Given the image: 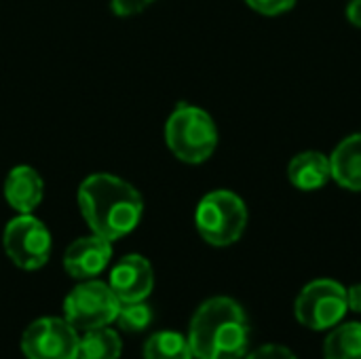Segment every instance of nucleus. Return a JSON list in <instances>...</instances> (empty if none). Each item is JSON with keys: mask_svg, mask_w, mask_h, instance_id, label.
Wrapping results in <instances>:
<instances>
[{"mask_svg": "<svg viewBox=\"0 0 361 359\" xmlns=\"http://www.w3.org/2000/svg\"><path fill=\"white\" fill-rule=\"evenodd\" d=\"M347 19L355 28H361V0H351L347 4Z\"/></svg>", "mask_w": 361, "mask_h": 359, "instance_id": "nucleus-22", "label": "nucleus"}, {"mask_svg": "<svg viewBox=\"0 0 361 359\" xmlns=\"http://www.w3.org/2000/svg\"><path fill=\"white\" fill-rule=\"evenodd\" d=\"M347 307L353 313H361V284H353L347 288Z\"/></svg>", "mask_w": 361, "mask_h": 359, "instance_id": "nucleus-21", "label": "nucleus"}, {"mask_svg": "<svg viewBox=\"0 0 361 359\" xmlns=\"http://www.w3.org/2000/svg\"><path fill=\"white\" fill-rule=\"evenodd\" d=\"M4 199L17 214H32L44 197V182L32 165H15L4 178Z\"/></svg>", "mask_w": 361, "mask_h": 359, "instance_id": "nucleus-11", "label": "nucleus"}, {"mask_svg": "<svg viewBox=\"0 0 361 359\" xmlns=\"http://www.w3.org/2000/svg\"><path fill=\"white\" fill-rule=\"evenodd\" d=\"M332 180L351 193H361V133L347 135L330 154Z\"/></svg>", "mask_w": 361, "mask_h": 359, "instance_id": "nucleus-13", "label": "nucleus"}, {"mask_svg": "<svg viewBox=\"0 0 361 359\" xmlns=\"http://www.w3.org/2000/svg\"><path fill=\"white\" fill-rule=\"evenodd\" d=\"M116 324L123 332L135 334V332H144L150 324H152V309L146 305V300L140 303H125L118 309L116 315Z\"/></svg>", "mask_w": 361, "mask_h": 359, "instance_id": "nucleus-17", "label": "nucleus"}, {"mask_svg": "<svg viewBox=\"0 0 361 359\" xmlns=\"http://www.w3.org/2000/svg\"><path fill=\"white\" fill-rule=\"evenodd\" d=\"M347 288L336 279L309 281L294 303L296 322L313 332L332 330L347 315Z\"/></svg>", "mask_w": 361, "mask_h": 359, "instance_id": "nucleus-5", "label": "nucleus"}, {"mask_svg": "<svg viewBox=\"0 0 361 359\" xmlns=\"http://www.w3.org/2000/svg\"><path fill=\"white\" fill-rule=\"evenodd\" d=\"M290 184L298 190L311 193L324 188L332 180L330 157L319 150H305L298 152L288 165Z\"/></svg>", "mask_w": 361, "mask_h": 359, "instance_id": "nucleus-12", "label": "nucleus"}, {"mask_svg": "<svg viewBox=\"0 0 361 359\" xmlns=\"http://www.w3.org/2000/svg\"><path fill=\"white\" fill-rule=\"evenodd\" d=\"M121 351V336L108 326L87 330V334L78 341V359H118Z\"/></svg>", "mask_w": 361, "mask_h": 359, "instance_id": "nucleus-15", "label": "nucleus"}, {"mask_svg": "<svg viewBox=\"0 0 361 359\" xmlns=\"http://www.w3.org/2000/svg\"><path fill=\"white\" fill-rule=\"evenodd\" d=\"M192 349L188 343V336L173 332V330H161L152 334L144 345V359H192Z\"/></svg>", "mask_w": 361, "mask_h": 359, "instance_id": "nucleus-16", "label": "nucleus"}, {"mask_svg": "<svg viewBox=\"0 0 361 359\" xmlns=\"http://www.w3.org/2000/svg\"><path fill=\"white\" fill-rule=\"evenodd\" d=\"M165 144L182 163L199 165L216 152L218 127L203 108L180 104L165 123Z\"/></svg>", "mask_w": 361, "mask_h": 359, "instance_id": "nucleus-3", "label": "nucleus"}, {"mask_svg": "<svg viewBox=\"0 0 361 359\" xmlns=\"http://www.w3.org/2000/svg\"><path fill=\"white\" fill-rule=\"evenodd\" d=\"M247 205L233 190L207 193L195 212V226L201 239L214 248H228L237 243L247 229Z\"/></svg>", "mask_w": 361, "mask_h": 359, "instance_id": "nucleus-4", "label": "nucleus"}, {"mask_svg": "<svg viewBox=\"0 0 361 359\" xmlns=\"http://www.w3.org/2000/svg\"><path fill=\"white\" fill-rule=\"evenodd\" d=\"M157 0H110V8L116 17H131L146 11Z\"/></svg>", "mask_w": 361, "mask_h": 359, "instance_id": "nucleus-19", "label": "nucleus"}, {"mask_svg": "<svg viewBox=\"0 0 361 359\" xmlns=\"http://www.w3.org/2000/svg\"><path fill=\"white\" fill-rule=\"evenodd\" d=\"M112 260V241L99 237V235H89L72 241L63 254V269L70 277L87 281L95 279Z\"/></svg>", "mask_w": 361, "mask_h": 359, "instance_id": "nucleus-10", "label": "nucleus"}, {"mask_svg": "<svg viewBox=\"0 0 361 359\" xmlns=\"http://www.w3.org/2000/svg\"><path fill=\"white\" fill-rule=\"evenodd\" d=\"M324 359H361V322L334 326L324 341Z\"/></svg>", "mask_w": 361, "mask_h": 359, "instance_id": "nucleus-14", "label": "nucleus"}, {"mask_svg": "<svg viewBox=\"0 0 361 359\" xmlns=\"http://www.w3.org/2000/svg\"><path fill=\"white\" fill-rule=\"evenodd\" d=\"M108 286L121 305L146 300L154 288L152 264L140 254H127L112 267Z\"/></svg>", "mask_w": 361, "mask_h": 359, "instance_id": "nucleus-9", "label": "nucleus"}, {"mask_svg": "<svg viewBox=\"0 0 361 359\" xmlns=\"http://www.w3.org/2000/svg\"><path fill=\"white\" fill-rule=\"evenodd\" d=\"M121 303L112 288L97 279L78 284L63 300V320L76 330H95L116 322Z\"/></svg>", "mask_w": 361, "mask_h": 359, "instance_id": "nucleus-6", "label": "nucleus"}, {"mask_svg": "<svg viewBox=\"0 0 361 359\" xmlns=\"http://www.w3.org/2000/svg\"><path fill=\"white\" fill-rule=\"evenodd\" d=\"M76 201L87 226L112 243L133 233L144 216L140 190L112 174L87 176L78 186Z\"/></svg>", "mask_w": 361, "mask_h": 359, "instance_id": "nucleus-1", "label": "nucleus"}, {"mask_svg": "<svg viewBox=\"0 0 361 359\" xmlns=\"http://www.w3.org/2000/svg\"><path fill=\"white\" fill-rule=\"evenodd\" d=\"M250 8H254L256 13L260 15H269V17H275V15H281V13H288L296 6L298 0H245Z\"/></svg>", "mask_w": 361, "mask_h": 359, "instance_id": "nucleus-18", "label": "nucleus"}, {"mask_svg": "<svg viewBox=\"0 0 361 359\" xmlns=\"http://www.w3.org/2000/svg\"><path fill=\"white\" fill-rule=\"evenodd\" d=\"M245 359H298L286 345H262L256 351H252L250 355H245Z\"/></svg>", "mask_w": 361, "mask_h": 359, "instance_id": "nucleus-20", "label": "nucleus"}, {"mask_svg": "<svg viewBox=\"0 0 361 359\" xmlns=\"http://www.w3.org/2000/svg\"><path fill=\"white\" fill-rule=\"evenodd\" d=\"M188 343L195 359H243L250 347V322L228 296L205 300L192 315Z\"/></svg>", "mask_w": 361, "mask_h": 359, "instance_id": "nucleus-2", "label": "nucleus"}, {"mask_svg": "<svg viewBox=\"0 0 361 359\" xmlns=\"http://www.w3.org/2000/svg\"><path fill=\"white\" fill-rule=\"evenodd\" d=\"M2 245L11 262L23 271H38L49 262L53 239L44 222L32 214H17L2 233Z\"/></svg>", "mask_w": 361, "mask_h": 359, "instance_id": "nucleus-7", "label": "nucleus"}, {"mask_svg": "<svg viewBox=\"0 0 361 359\" xmlns=\"http://www.w3.org/2000/svg\"><path fill=\"white\" fill-rule=\"evenodd\" d=\"M78 330L59 317L32 322L21 336V351L27 359H78Z\"/></svg>", "mask_w": 361, "mask_h": 359, "instance_id": "nucleus-8", "label": "nucleus"}]
</instances>
